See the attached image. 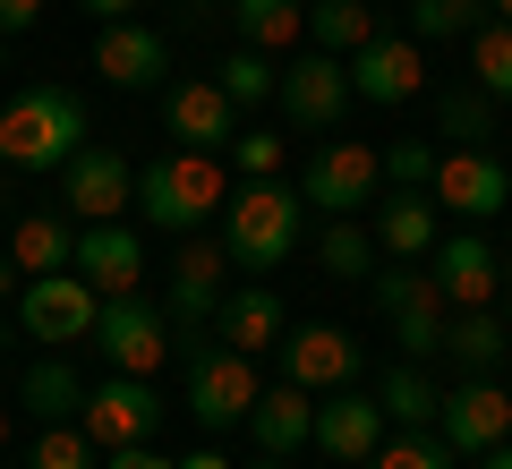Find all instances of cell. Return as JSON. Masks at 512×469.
Segmentation results:
<instances>
[{"instance_id":"obj_24","label":"cell","mask_w":512,"mask_h":469,"mask_svg":"<svg viewBox=\"0 0 512 469\" xmlns=\"http://www.w3.org/2000/svg\"><path fill=\"white\" fill-rule=\"evenodd\" d=\"M9 256H18V273H69L77 265V222L69 214H26L9 231Z\"/></svg>"},{"instance_id":"obj_21","label":"cell","mask_w":512,"mask_h":469,"mask_svg":"<svg viewBox=\"0 0 512 469\" xmlns=\"http://www.w3.org/2000/svg\"><path fill=\"white\" fill-rule=\"evenodd\" d=\"M282 333H291V307H282L265 282H248V290H222L214 342H231V350H248V359H265V350H282Z\"/></svg>"},{"instance_id":"obj_51","label":"cell","mask_w":512,"mask_h":469,"mask_svg":"<svg viewBox=\"0 0 512 469\" xmlns=\"http://www.w3.org/2000/svg\"><path fill=\"white\" fill-rule=\"evenodd\" d=\"M0 77H9V52H0Z\"/></svg>"},{"instance_id":"obj_14","label":"cell","mask_w":512,"mask_h":469,"mask_svg":"<svg viewBox=\"0 0 512 469\" xmlns=\"http://www.w3.org/2000/svg\"><path fill=\"white\" fill-rule=\"evenodd\" d=\"M103 299H128V290L146 282V239L128 231V222H77V265Z\"/></svg>"},{"instance_id":"obj_6","label":"cell","mask_w":512,"mask_h":469,"mask_svg":"<svg viewBox=\"0 0 512 469\" xmlns=\"http://www.w3.org/2000/svg\"><path fill=\"white\" fill-rule=\"evenodd\" d=\"M299 197H308L325 222L367 214V205L384 197V154H376V145H350V137L316 145V154H308V171H299Z\"/></svg>"},{"instance_id":"obj_48","label":"cell","mask_w":512,"mask_h":469,"mask_svg":"<svg viewBox=\"0 0 512 469\" xmlns=\"http://www.w3.org/2000/svg\"><path fill=\"white\" fill-rule=\"evenodd\" d=\"M487 9H495V18H504V26H512V0H487Z\"/></svg>"},{"instance_id":"obj_15","label":"cell","mask_w":512,"mask_h":469,"mask_svg":"<svg viewBox=\"0 0 512 469\" xmlns=\"http://www.w3.org/2000/svg\"><path fill=\"white\" fill-rule=\"evenodd\" d=\"M282 111H291V128H333L350 111V69L333 52H299L291 69H282Z\"/></svg>"},{"instance_id":"obj_47","label":"cell","mask_w":512,"mask_h":469,"mask_svg":"<svg viewBox=\"0 0 512 469\" xmlns=\"http://www.w3.org/2000/svg\"><path fill=\"white\" fill-rule=\"evenodd\" d=\"M248 469H291V461H282V452H256V461Z\"/></svg>"},{"instance_id":"obj_23","label":"cell","mask_w":512,"mask_h":469,"mask_svg":"<svg viewBox=\"0 0 512 469\" xmlns=\"http://www.w3.org/2000/svg\"><path fill=\"white\" fill-rule=\"evenodd\" d=\"M384 26H376V0H308V52H333V60H350V52H367Z\"/></svg>"},{"instance_id":"obj_25","label":"cell","mask_w":512,"mask_h":469,"mask_svg":"<svg viewBox=\"0 0 512 469\" xmlns=\"http://www.w3.org/2000/svg\"><path fill=\"white\" fill-rule=\"evenodd\" d=\"M231 18H239V43L248 52H291L299 35H308V0H231Z\"/></svg>"},{"instance_id":"obj_13","label":"cell","mask_w":512,"mask_h":469,"mask_svg":"<svg viewBox=\"0 0 512 469\" xmlns=\"http://www.w3.org/2000/svg\"><path fill=\"white\" fill-rule=\"evenodd\" d=\"M384 401L376 393H359V384H342V393H316V444H325V461H350V469H367L376 461V444H384Z\"/></svg>"},{"instance_id":"obj_44","label":"cell","mask_w":512,"mask_h":469,"mask_svg":"<svg viewBox=\"0 0 512 469\" xmlns=\"http://www.w3.org/2000/svg\"><path fill=\"white\" fill-rule=\"evenodd\" d=\"M180 469H231V461H222V452H214V444H197V452H188V461H180Z\"/></svg>"},{"instance_id":"obj_18","label":"cell","mask_w":512,"mask_h":469,"mask_svg":"<svg viewBox=\"0 0 512 469\" xmlns=\"http://www.w3.org/2000/svg\"><path fill=\"white\" fill-rule=\"evenodd\" d=\"M163 120H171V137H188L197 154H231V137H239V103L214 86V77L171 86V94H163Z\"/></svg>"},{"instance_id":"obj_27","label":"cell","mask_w":512,"mask_h":469,"mask_svg":"<svg viewBox=\"0 0 512 469\" xmlns=\"http://www.w3.org/2000/svg\"><path fill=\"white\" fill-rule=\"evenodd\" d=\"M495 128H504V103H495L487 86H444V94H436V137H453V145H487Z\"/></svg>"},{"instance_id":"obj_11","label":"cell","mask_w":512,"mask_h":469,"mask_svg":"<svg viewBox=\"0 0 512 469\" xmlns=\"http://www.w3.org/2000/svg\"><path fill=\"white\" fill-rule=\"evenodd\" d=\"M342 69H350V94H359V103H384V111L427 94V52H419V35H376L367 52H350Z\"/></svg>"},{"instance_id":"obj_10","label":"cell","mask_w":512,"mask_h":469,"mask_svg":"<svg viewBox=\"0 0 512 469\" xmlns=\"http://www.w3.org/2000/svg\"><path fill=\"white\" fill-rule=\"evenodd\" d=\"M120 205H137V171L111 145H77L60 163V214L69 222H120Z\"/></svg>"},{"instance_id":"obj_22","label":"cell","mask_w":512,"mask_h":469,"mask_svg":"<svg viewBox=\"0 0 512 469\" xmlns=\"http://www.w3.org/2000/svg\"><path fill=\"white\" fill-rule=\"evenodd\" d=\"M248 427H256V452H282V461H291V452L316 444V393H299L291 376L265 384V393H256V410H248Z\"/></svg>"},{"instance_id":"obj_42","label":"cell","mask_w":512,"mask_h":469,"mask_svg":"<svg viewBox=\"0 0 512 469\" xmlns=\"http://www.w3.org/2000/svg\"><path fill=\"white\" fill-rule=\"evenodd\" d=\"M77 9H86V18H103V26H120V18H137L146 0H77Z\"/></svg>"},{"instance_id":"obj_32","label":"cell","mask_w":512,"mask_h":469,"mask_svg":"<svg viewBox=\"0 0 512 469\" xmlns=\"http://www.w3.org/2000/svg\"><path fill=\"white\" fill-rule=\"evenodd\" d=\"M487 26V0H410V35L419 43H470Z\"/></svg>"},{"instance_id":"obj_26","label":"cell","mask_w":512,"mask_h":469,"mask_svg":"<svg viewBox=\"0 0 512 469\" xmlns=\"http://www.w3.org/2000/svg\"><path fill=\"white\" fill-rule=\"evenodd\" d=\"M18 401L43 418V427H52V418H77V410H86V384H77V367L52 350V359H35V367L18 376Z\"/></svg>"},{"instance_id":"obj_43","label":"cell","mask_w":512,"mask_h":469,"mask_svg":"<svg viewBox=\"0 0 512 469\" xmlns=\"http://www.w3.org/2000/svg\"><path fill=\"white\" fill-rule=\"evenodd\" d=\"M18 282H26V273H18V256L0 248V299H18Z\"/></svg>"},{"instance_id":"obj_8","label":"cell","mask_w":512,"mask_h":469,"mask_svg":"<svg viewBox=\"0 0 512 469\" xmlns=\"http://www.w3.org/2000/svg\"><path fill=\"white\" fill-rule=\"evenodd\" d=\"M436 435L461 452V461H478V452L512 444V393L495 376H461L453 393L436 401Z\"/></svg>"},{"instance_id":"obj_16","label":"cell","mask_w":512,"mask_h":469,"mask_svg":"<svg viewBox=\"0 0 512 469\" xmlns=\"http://www.w3.org/2000/svg\"><path fill=\"white\" fill-rule=\"evenodd\" d=\"M282 376L299 393H342L359 376V342L342 325H299V333H282Z\"/></svg>"},{"instance_id":"obj_28","label":"cell","mask_w":512,"mask_h":469,"mask_svg":"<svg viewBox=\"0 0 512 469\" xmlns=\"http://www.w3.org/2000/svg\"><path fill=\"white\" fill-rule=\"evenodd\" d=\"M504 316H495V307H453V325H444V350H453L461 367H470V376H487L495 359H504Z\"/></svg>"},{"instance_id":"obj_37","label":"cell","mask_w":512,"mask_h":469,"mask_svg":"<svg viewBox=\"0 0 512 469\" xmlns=\"http://www.w3.org/2000/svg\"><path fill=\"white\" fill-rule=\"evenodd\" d=\"M436 163H444V154L427 137H402L393 154H384V180H393V188H436Z\"/></svg>"},{"instance_id":"obj_46","label":"cell","mask_w":512,"mask_h":469,"mask_svg":"<svg viewBox=\"0 0 512 469\" xmlns=\"http://www.w3.org/2000/svg\"><path fill=\"white\" fill-rule=\"evenodd\" d=\"M495 316H504V333H512V256H504V307H495Z\"/></svg>"},{"instance_id":"obj_4","label":"cell","mask_w":512,"mask_h":469,"mask_svg":"<svg viewBox=\"0 0 512 469\" xmlns=\"http://www.w3.org/2000/svg\"><path fill=\"white\" fill-rule=\"evenodd\" d=\"M256 359L248 350H231V342H205V350H188V418H197L205 435H231V427H248V410H256Z\"/></svg>"},{"instance_id":"obj_34","label":"cell","mask_w":512,"mask_h":469,"mask_svg":"<svg viewBox=\"0 0 512 469\" xmlns=\"http://www.w3.org/2000/svg\"><path fill=\"white\" fill-rule=\"evenodd\" d=\"M470 86H487L495 103H512V26L504 18H487L470 35Z\"/></svg>"},{"instance_id":"obj_3","label":"cell","mask_w":512,"mask_h":469,"mask_svg":"<svg viewBox=\"0 0 512 469\" xmlns=\"http://www.w3.org/2000/svg\"><path fill=\"white\" fill-rule=\"evenodd\" d=\"M231 205V188H222V163L214 154H171V163H146L137 171V214L154 222V231H171V239H188V231H205V222Z\"/></svg>"},{"instance_id":"obj_20","label":"cell","mask_w":512,"mask_h":469,"mask_svg":"<svg viewBox=\"0 0 512 469\" xmlns=\"http://www.w3.org/2000/svg\"><path fill=\"white\" fill-rule=\"evenodd\" d=\"M444 239V205L427 197V188H393V205L376 197V248L402 256V265H427Z\"/></svg>"},{"instance_id":"obj_30","label":"cell","mask_w":512,"mask_h":469,"mask_svg":"<svg viewBox=\"0 0 512 469\" xmlns=\"http://www.w3.org/2000/svg\"><path fill=\"white\" fill-rule=\"evenodd\" d=\"M376 401H384V418H393V427H427V418H436V376H427L419 359H402V367H384V384H376Z\"/></svg>"},{"instance_id":"obj_39","label":"cell","mask_w":512,"mask_h":469,"mask_svg":"<svg viewBox=\"0 0 512 469\" xmlns=\"http://www.w3.org/2000/svg\"><path fill=\"white\" fill-rule=\"evenodd\" d=\"M231 163L248 171V180H282V137H265V128H239V137H231Z\"/></svg>"},{"instance_id":"obj_49","label":"cell","mask_w":512,"mask_h":469,"mask_svg":"<svg viewBox=\"0 0 512 469\" xmlns=\"http://www.w3.org/2000/svg\"><path fill=\"white\" fill-rule=\"evenodd\" d=\"M0 205H9V163H0Z\"/></svg>"},{"instance_id":"obj_33","label":"cell","mask_w":512,"mask_h":469,"mask_svg":"<svg viewBox=\"0 0 512 469\" xmlns=\"http://www.w3.org/2000/svg\"><path fill=\"white\" fill-rule=\"evenodd\" d=\"M214 86L231 94L239 111H248V103H274V94H282V60H274V52H248V43H239V52L222 60V77H214Z\"/></svg>"},{"instance_id":"obj_7","label":"cell","mask_w":512,"mask_h":469,"mask_svg":"<svg viewBox=\"0 0 512 469\" xmlns=\"http://www.w3.org/2000/svg\"><path fill=\"white\" fill-rule=\"evenodd\" d=\"M163 393H154V376H120L111 367L103 384H86V410H77V427L94 435V452H120V444H154L163 435Z\"/></svg>"},{"instance_id":"obj_36","label":"cell","mask_w":512,"mask_h":469,"mask_svg":"<svg viewBox=\"0 0 512 469\" xmlns=\"http://www.w3.org/2000/svg\"><path fill=\"white\" fill-rule=\"evenodd\" d=\"M103 452H94V435L77 427V418H52V427L35 435V452H26V469H94Z\"/></svg>"},{"instance_id":"obj_31","label":"cell","mask_w":512,"mask_h":469,"mask_svg":"<svg viewBox=\"0 0 512 469\" xmlns=\"http://www.w3.org/2000/svg\"><path fill=\"white\" fill-rule=\"evenodd\" d=\"M384 325H393V342H402V359H419V367H427V359L444 350V325H453V307H444V290H427V299L393 307Z\"/></svg>"},{"instance_id":"obj_1","label":"cell","mask_w":512,"mask_h":469,"mask_svg":"<svg viewBox=\"0 0 512 469\" xmlns=\"http://www.w3.org/2000/svg\"><path fill=\"white\" fill-rule=\"evenodd\" d=\"M86 145V103L69 86H18L0 103V163L9 171H60Z\"/></svg>"},{"instance_id":"obj_40","label":"cell","mask_w":512,"mask_h":469,"mask_svg":"<svg viewBox=\"0 0 512 469\" xmlns=\"http://www.w3.org/2000/svg\"><path fill=\"white\" fill-rule=\"evenodd\" d=\"M103 469H180V461H163L154 444H120V452H103Z\"/></svg>"},{"instance_id":"obj_2","label":"cell","mask_w":512,"mask_h":469,"mask_svg":"<svg viewBox=\"0 0 512 469\" xmlns=\"http://www.w3.org/2000/svg\"><path fill=\"white\" fill-rule=\"evenodd\" d=\"M299 222H308V197L282 180H248L231 205H222V248H231V273H274L282 256L299 248Z\"/></svg>"},{"instance_id":"obj_41","label":"cell","mask_w":512,"mask_h":469,"mask_svg":"<svg viewBox=\"0 0 512 469\" xmlns=\"http://www.w3.org/2000/svg\"><path fill=\"white\" fill-rule=\"evenodd\" d=\"M26 26H43V0H0V43L26 35Z\"/></svg>"},{"instance_id":"obj_38","label":"cell","mask_w":512,"mask_h":469,"mask_svg":"<svg viewBox=\"0 0 512 469\" xmlns=\"http://www.w3.org/2000/svg\"><path fill=\"white\" fill-rule=\"evenodd\" d=\"M367 290H376V316H393V307L427 299V290H436V273H419V265H402V256H393V273H367Z\"/></svg>"},{"instance_id":"obj_12","label":"cell","mask_w":512,"mask_h":469,"mask_svg":"<svg viewBox=\"0 0 512 469\" xmlns=\"http://www.w3.org/2000/svg\"><path fill=\"white\" fill-rule=\"evenodd\" d=\"M427 197H436L444 214H461V222H487V214L512 205V171L495 163L487 145H453V154L436 163V188H427Z\"/></svg>"},{"instance_id":"obj_45","label":"cell","mask_w":512,"mask_h":469,"mask_svg":"<svg viewBox=\"0 0 512 469\" xmlns=\"http://www.w3.org/2000/svg\"><path fill=\"white\" fill-rule=\"evenodd\" d=\"M478 469H512V444H495V452H478Z\"/></svg>"},{"instance_id":"obj_50","label":"cell","mask_w":512,"mask_h":469,"mask_svg":"<svg viewBox=\"0 0 512 469\" xmlns=\"http://www.w3.org/2000/svg\"><path fill=\"white\" fill-rule=\"evenodd\" d=\"M0 452H9V410H0Z\"/></svg>"},{"instance_id":"obj_9","label":"cell","mask_w":512,"mask_h":469,"mask_svg":"<svg viewBox=\"0 0 512 469\" xmlns=\"http://www.w3.org/2000/svg\"><path fill=\"white\" fill-rule=\"evenodd\" d=\"M94 350H103L120 376H154V367L171 359V316L146 307L137 290H128V299H103V316H94Z\"/></svg>"},{"instance_id":"obj_19","label":"cell","mask_w":512,"mask_h":469,"mask_svg":"<svg viewBox=\"0 0 512 469\" xmlns=\"http://www.w3.org/2000/svg\"><path fill=\"white\" fill-rule=\"evenodd\" d=\"M94 69H103L111 86L146 94V86H163V69H171V43L154 35L146 18H120V26H103V35H94Z\"/></svg>"},{"instance_id":"obj_5","label":"cell","mask_w":512,"mask_h":469,"mask_svg":"<svg viewBox=\"0 0 512 469\" xmlns=\"http://www.w3.org/2000/svg\"><path fill=\"white\" fill-rule=\"evenodd\" d=\"M94 316H103V290L86 273H26L18 282V333L26 342H94Z\"/></svg>"},{"instance_id":"obj_17","label":"cell","mask_w":512,"mask_h":469,"mask_svg":"<svg viewBox=\"0 0 512 469\" xmlns=\"http://www.w3.org/2000/svg\"><path fill=\"white\" fill-rule=\"evenodd\" d=\"M427 273H436L444 307H487L495 290H504V256H495V248H487L478 231H453V239H436Z\"/></svg>"},{"instance_id":"obj_35","label":"cell","mask_w":512,"mask_h":469,"mask_svg":"<svg viewBox=\"0 0 512 469\" xmlns=\"http://www.w3.org/2000/svg\"><path fill=\"white\" fill-rule=\"evenodd\" d=\"M367 469H461V452L444 435H427V427H393V444H376Z\"/></svg>"},{"instance_id":"obj_29","label":"cell","mask_w":512,"mask_h":469,"mask_svg":"<svg viewBox=\"0 0 512 469\" xmlns=\"http://www.w3.org/2000/svg\"><path fill=\"white\" fill-rule=\"evenodd\" d=\"M376 231H359V214H342V222H325V239H316V265H325V282H367L376 273Z\"/></svg>"}]
</instances>
